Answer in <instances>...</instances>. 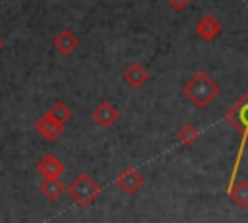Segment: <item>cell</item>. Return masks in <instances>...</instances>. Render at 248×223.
Segmentation results:
<instances>
[{
  "instance_id": "6da1fadb",
  "label": "cell",
  "mask_w": 248,
  "mask_h": 223,
  "mask_svg": "<svg viewBox=\"0 0 248 223\" xmlns=\"http://www.w3.org/2000/svg\"><path fill=\"white\" fill-rule=\"evenodd\" d=\"M225 118L232 128H236L240 132V145H238V151H236V157L232 163V171H231V178H229V186H227V192H229L232 188V184L236 182V175H238V169L242 163L244 147L248 143V91H244L240 95V99H236V103H232V107L227 111Z\"/></svg>"
},
{
  "instance_id": "7a4b0ae2",
  "label": "cell",
  "mask_w": 248,
  "mask_h": 223,
  "mask_svg": "<svg viewBox=\"0 0 248 223\" xmlns=\"http://www.w3.org/2000/svg\"><path fill=\"white\" fill-rule=\"evenodd\" d=\"M221 87L219 83L207 74V72H196L184 85H182V93L184 97L198 109H205L211 105V101L219 95Z\"/></svg>"
},
{
  "instance_id": "3957f363",
  "label": "cell",
  "mask_w": 248,
  "mask_h": 223,
  "mask_svg": "<svg viewBox=\"0 0 248 223\" xmlns=\"http://www.w3.org/2000/svg\"><path fill=\"white\" fill-rule=\"evenodd\" d=\"M66 192L79 207H87L101 196V186L97 180H93L91 175L81 173L72 180V184L66 188Z\"/></svg>"
},
{
  "instance_id": "277c9868",
  "label": "cell",
  "mask_w": 248,
  "mask_h": 223,
  "mask_svg": "<svg viewBox=\"0 0 248 223\" xmlns=\"http://www.w3.org/2000/svg\"><path fill=\"white\" fill-rule=\"evenodd\" d=\"M145 178L143 175L136 169V167H126L118 173L116 176V186L126 194V196H134L141 186H143Z\"/></svg>"
},
{
  "instance_id": "5b68a950",
  "label": "cell",
  "mask_w": 248,
  "mask_h": 223,
  "mask_svg": "<svg viewBox=\"0 0 248 223\" xmlns=\"http://www.w3.org/2000/svg\"><path fill=\"white\" fill-rule=\"evenodd\" d=\"M118 109L112 105V103H108V101H101L95 109H93V112H91V118L101 126V128H108V126H112L116 120H118Z\"/></svg>"
},
{
  "instance_id": "8992f818",
  "label": "cell",
  "mask_w": 248,
  "mask_h": 223,
  "mask_svg": "<svg viewBox=\"0 0 248 223\" xmlns=\"http://www.w3.org/2000/svg\"><path fill=\"white\" fill-rule=\"evenodd\" d=\"M35 130H37L45 140L54 142V140H58V138L64 134V124L56 122L54 118H50V116L45 112V114L35 122Z\"/></svg>"
},
{
  "instance_id": "52a82bcc",
  "label": "cell",
  "mask_w": 248,
  "mask_h": 223,
  "mask_svg": "<svg viewBox=\"0 0 248 223\" xmlns=\"http://www.w3.org/2000/svg\"><path fill=\"white\" fill-rule=\"evenodd\" d=\"M35 167H37V173L43 175L45 178H60V175L64 173V163L52 153H46L45 157H41Z\"/></svg>"
},
{
  "instance_id": "ba28073f",
  "label": "cell",
  "mask_w": 248,
  "mask_h": 223,
  "mask_svg": "<svg viewBox=\"0 0 248 223\" xmlns=\"http://www.w3.org/2000/svg\"><path fill=\"white\" fill-rule=\"evenodd\" d=\"M196 33L203 41H213L221 33V21L213 14H203L196 23Z\"/></svg>"
},
{
  "instance_id": "9c48e42d",
  "label": "cell",
  "mask_w": 248,
  "mask_h": 223,
  "mask_svg": "<svg viewBox=\"0 0 248 223\" xmlns=\"http://www.w3.org/2000/svg\"><path fill=\"white\" fill-rule=\"evenodd\" d=\"M122 80H124V83H128L132 89H138V87H141V85L147 83L149 72H147V68H145L143 64L132 62V64H128V68L124 70Z\"/></svg>"
},
{
  "instance_id": "30bf717a",
  "label": "cell",
  "mask_w": 248,
  "mask_h": 223,
  "mask_svg": "<svg viewBox=\"0 0 248 223\" xmlns=\"http://www.w3.org/2000/svg\"><path fill=\"white\" fill-rule=\"evenodd\" d=\"M52 45H54V48H56L60 54L68 56V54H72V52L79 47V39H78V35L72 33L70 29H62V31L52 39Z\"/></svg>"
},
{
  "instance_id": "8fae6325",
  "label": "cell",
  "mask_w": 248,
  "mask_h": 223,
  "mask_svg": "<svg viewBox=\"0 0 248 223\" xmlns=\"http://www.w3.org/2000/svg\"><path fill=\"white\" fill-rule=\"evenodd\" d=\"M227 194L231 196V202L236 207H240V209L248 207V180H236Z\"/></svg>"
},
{
  "instance_id": "7c38bea8",
  "label": "cell",
  "mask_w": 248,
  "mask_h": 223,
  "mask_svg": "<svg viewBox=\"0 0 248 223\" xmlns=\"http://www.w3.org/2000/svg\"><path fill=\"white\" fill-rule=\"evenodd\" d=\"M39 190H41V194H43L46 200L54 202V200H58V198L64 194L66 188H64V184H62L60 178H45V180L41 182Z\"/></svg>"
},
{
  "instance_id": "4fadbf2b",
  "label": "cell",
  "mask_w": 248,
  "mask_h": 223,
  "mask_svg": "<svg viewBox=\"0 0 248 223\" xmlns=\"http://www.w3.org/2000/svg\"><path fill=\"white\" fill-rule=\"evenodd\" d=\"M46 114H48L50 118H54L56 122H60V124H66V122L72 118V111H70V107H68L66 103H62V101L52 103L50 109L46 111Z\"/></svg>"
},
{
  "instance_id": "5bb4252c",
  "label": "cell",
  "mask_w": 248,
  "mask_h": 223,
  "mask_svg": "<svg viewBox=\"0 0 248 223\" xmlns=\"http://www.w3.org/2000/svg\"><path fill=\"white\" fill-rule=\"evenodd\" d=\"M176 138L180 140V143H184V145L190 147V145H194V143L198 142V138H200V130H198L194 124L186 122V124H182V126L178 128Z\"/></svg>"
},
{
  "instance_id": "9a60e30c",
  "label": "cell",
  "mask_w": 248,
  "mask_h": 223,
  "mask_svg": "<svg viewBox=\"0 0 248 223\" xmlns=\"http://www.w3.org/2000/svg\"><path fill=\"white\" fill-rule=\"evenodd\" d=\"M167 2H169V6H170L172 10H176V12L186 10L188 4H190V0H167Z\"/></svg>"
},
{
  "instance_id": "2e32d148",
  "label": "cell",
  "mask_w": 248,
  "mask_h": 223,
  "mask_svg": "<svg viewBox=\"0 0 248 223\" xmlns=\"http://www.w3.org/2000/svg\"><path fill=\"white\" fill-rule=\"evenodd\" d=\"M2 47H4V43H2V41H0V50H2Z\"/></svg>"
}]
</instances>
